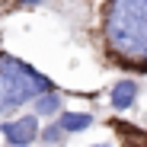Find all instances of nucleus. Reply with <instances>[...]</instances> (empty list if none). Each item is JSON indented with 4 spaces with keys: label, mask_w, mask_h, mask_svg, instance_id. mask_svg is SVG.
Here are the masks:
<instances>
[{
    "label": "nucleus",
    "mask_w": 147,
    "mask_h": 147,
    "mask_svg": "<svg viewBox=\"0 0 147 147\" xmlns=\"http://www.w3.org/2000/svg\"><path fill=\"white\" fill-rule=\"evenodd\" d=\"M99 45L112 67L147 77V0H106Z\"/></svg>",
    "instance_id": "obj_1"
},
{
    "label": "nucleus",
    "mask_w": 147,
    "mask_h": 147,
    "mask_svg": "<svg viewBox=\"0 0 147 147\" xmlns=\"http://www.w3.org/2000/svg\"><path fill=\"white\" fill-rule=\"evenodd\" d=\"M45 90H55L51 77L35 70L29 61H22L10 51H0V121L19 115L32 96Z\"/></svg>",
    "instance_id": "obj_2"
},
{
    "label": "nucleus",
    "mask_w": 147,
    "mask_h": 147,
    "mask_svg": "<svg viewBox=\"0 0 147 147\" xmlns=\"http://www.w3.org/2000/svg\"><path fill=\"white\" fill-rule=\"evenodd\" d=\"M38 128H42V121L32 112H19L13 118L0 121V134H3L7 147H32V144H38Z\"/></svg>",
    "instance_id": "obj_3"
},
{
    "label": "nucleus",
    "mask_w": 147,
    "mask_h": 147,
    "mask_svg": "<svg viewBox=\"0 0 147 147\" xmlns=\"http://www.w3.org/2000/svg\"><path fill=\"white\" fill-rule=\"evenodd\" d=\"M141 93H144V80L125 74V77H118V80L109 86V93H106V96H109V109H112L115 115L131 112V109L138 106V99H141Z\"/></svg>",
    "instance_id": "obj_4"
},
{
    "label": "nucleus",
    "mask_w": 147,
    "mask_h": 147,
    "mask_svg": "<svg viewBox=\"0 0 147 147\" xmlns=\"http://www.w3.org/2000/svg\"><path fill=\"white\" fill-rule=\"evenodd\" d=\"M55 125L67 134V138H74V134H83V131H90L93 125H96V115L90 112V109H61L55 118Z\"/></svg>",
    "instance_id": "obj_5"
},
{
    "label": "nucleus",
    "mask_w": 147,
    "mask_h": 147,
    "mask_svg": "<svg viewBox=\"0 0 147 147\" xmlns=\"http://www.w3.org/2000/svg\"><path fill=\"white\" fill-rule=\"evenodd\" d=\"M61 109H64V93H61L58 86H55V90H45V93H38V96L29 99V112H32L38 121H51Z\"/></svg>",
    "instance_id": "obj_6"
},
{
    "label": "nucleus",
    "mask_w": 147,
    "mask_h": 147,
    "mask_svg": "<svg viewBox=\"0 0 147 147\" xmlns=\"http://www.w3.org/2000/svg\"><path fill=\"white\" fill-rule=\"evenodd\" d=\"M38 144H48V147H64L67 144V134L55 125V121H48V125L38 128Z\"/></svg>",
    "instance_id": "obj_7"
},
{
    "label": "nucleus",
    "mask_w": 147,
    "mask_h": 147,
    "mask_svg": "<svg viewBox=\"0 0 147 147\" xmlns=\"http://www.w3.org/2000/svg\"><path fill=\"white\" fill-rule=\"evenodd\" d=\"M10 3L16 10H35V7H45V3H51V0H10Z\"/></svg>",
    "instance_id": "obj_8"
},
{
    "label": "nucleus",
    "mask_w": 147,
    "mask_h": 147,
    "mask_svg": "<svg viewBox=\"0 0 147 147\" xmlns=\"http://www.w3.org/2000/svg\"><path fill=\"white\" fill-rule=\"evenodd\" d=\"M93 147H112V144H109V141H96Z\"/></svg>",
    "instance_id": "obj_9"
},
{
    "label": "nucleus",
    "mask_w": 147,
    "mask_h": 147,
    "mask_svg": "<svg viewBox=\"0 0 147 147\" xmlns=\"http://www.w3.org/2000/svg\"><path fill=\"white\" fill-rule=\"evenodd\" d=\"M32 147H48V144H32Z\"/></svg>",
    "instance_id": "obj_10"
}]
</instances>
